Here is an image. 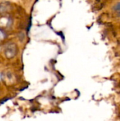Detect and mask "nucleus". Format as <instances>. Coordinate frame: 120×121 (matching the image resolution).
Wrapping results in <instances>:
<instances>
[{"mask_svg": "<svg viewBox=\"0 0 120 121\" xmlns=\"http://www.w3.org/2000/svg\"><path fill=\"white\" fill-rule=\"evenodd\" d=\"M5 55L8 58H11L16 55L17 52V47L14 43H9L6 46L5 48Z\"/></svg>", "mask_w": 120, "mask_h": 121, "instance_id": "obj_1", "label": "nucleus"}, {"mask_svg": "<svg viewBox=\"0 0 120 121\" xmlns=\"http://www.w3.org/2000/svg\"><path fill=\"white\" fill-rule=\"evenodd\" d=\"M114 10L115 11H117V13H120V1H119L118 3H117L115 6H114Z\"/></svg>", "mask_w": 120, "mask_h": 121, "instance_id": "obj_2", "label": "nucleus"}, {"mask_svg": "<svg viewBox=\"0 0 120 121\" xmlns=\"http://www.w3.org/2000/svg\"><path fill=\"white\" fill-rule=\"evenodd\" d=\"M6 36V35L5 34V33L1 29H0V40H3Z\"/></svg>", "mask_w": 120, "mask_h": 121, "instance_id": "obj_3", "label": "nucleus"}]
</instances>
